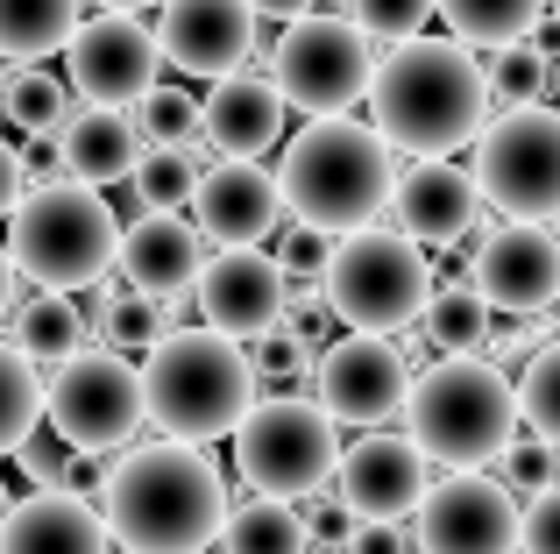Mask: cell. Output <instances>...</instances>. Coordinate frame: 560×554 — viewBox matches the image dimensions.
Listing matches in <instances>:
<instances>
[{"label":"cell","mask_w":560,"mask_h":554,"mask_svg":"<svg viewBox=\"0 0 560 554\" xmlns=\"http://www.w3.org/2000/svg\"><path fill=\"white\" fill-rule=\"evenodd\" d=\"M100 484H107V455H85V448H79V455L65 462V484H57V490H71V498H100Z\"/></svg>","instance_id":"44"},{"label":"cell","mask_w":560,"mask_h":554,"mask_svg":"<svg viewBox=\"0 0 560 554\" xmlns=\"http://www.w3.org/2000/svg\"><path fill=\"white\" fill-rule=\"evenodd\" d=\"M476 178L482 207L504 221H560V114L553 107H504L476 136Z\"/></svg>","instance_id":"9"},{"label":"cell","mask_w":560,"mask_h":554,"mask_svg":"<svg viewBox=\"0 0 560 554\" xmlns=\"http://www.w3.org/2000/svg\"><path fill=\"white\" fill-rule=\"evenodd\" d=\"M319 299H327V313L341 320L348 334H405L411 320L425 313V299H433V264H425V250L411 235H397V228H348L341 242H334V264L319 277Z\"/></svg>","instance_id":"7"},{"label":"cell","mask_w":560,"mask_h":554,"mask_svg":"<svg viewBox=\"0 0 560 554\" xmlns=\"http://www.w3.org/2000/svg\"><path fill=\"white\" fill-rule=\"evenodd\" d=\"M313 554H341V547H313Z\"/></svg>","instance_id":"50"},{"label":"cell","mask_w":560,"mask_h":554,"mask_svg":"<svg viewBox=\"0 0 560 554\" xmlns=\"http://www.w3.org/2000/svg\"><path fill=\"white\" fill-rule=\"evenodd\" d=\"M114 264H121L128 291H150V299H185L199 285L206 264V235L178 213H136L114 242Z\"/></svg>","instance_id":"21"},{"label":"cell","mask_w":560,"mask_h":554,"mask_svg":"<svg viewBox=\"0 0 560 554\" xmlns=\"http://www.w3.org/2000/svg\"><path fill=\"white\" fill-rule=\"evenodd\" d=\"M142 405H150L164 441H220L242 427V413L256 405V370L248 348L228 342L213 327H171L150 342L142 362Z\"/></svg>","instance_id":"5"},{"label":"cell","mask_w":560,"mask_h":554,"mask_svg":"<svg viewBox=\"0 0 560 554\" xmlns=\"http://www.w3.org/2000/svg\"><path fill=\"white\" fill-rule=\"evenodd\" d=\"M191 228H199L213 250H256L262 235L284 228L277 171L242 164V157H213V164L199 171V193H191Z\"/></svg>","instance_id":"17"},{"label":"cell","mask_w":560,"mask_h":554,"mask_svg":"<svg viewBox=\"0 0 560 554\" xmlns=\"http://www.w3.org/2000/svg\"><path fill=\"white\" fill-rule=\"evenodd\" d=\"M156 50L164 65H178L185 79H228L242 71L248 57V36H256V8L248 0H156Z\"/></svg>","instance_id":"18"},{"label":"cell","mask_w":560,"mask_h":554,"mask_svg":"<svg viewBox=\"0 0 560 554\" xmlns=\"http://www.w3.org/2000/svg\"><path fill=\"white\" fill-rule=\"evenodd\" d=\"M553 85H560V71H553Z\"/></svg>","instance_id":"54"},{"label":"cell","mask_w":560,"mask_h":554,"mask_svg":"<svg viewBox=\"0 0 560 554\" xmlns=\"http://www.w3.org/2000/svg\"><path fill=\"white\" fill-rule=\"evenodd\" d=\"M0 554H114V541L93 498L28 490L22 505L0 512Z\"/></svg>","instance_id":"23"},{"label":"cell","mask_w":560,"mask_h":554,"mask_svg":"<svg viewBox=\"0 0 560 554\" xmlns=\"http://www.w3.org/2000/svg\"><path fill=\"white\" fill-rule=\"evenodd\" d=\"M518 547L525 554H560V484L518 505Z\"/></svg>","instance_id":"42"},{"label":"cell","mask_w":560,"mask_h":554,"mask_svg":"<svg viewBox=\"0 0 560 554\" xmlns=\"http://www.w3.org/2000/svg\"><path fill=\"white\" fill-rule=\"evenodd\" d=\"M447 14V36L468 43V50H504V43H525L547 14V0H433Z\"/></svg>","instance_id":"28"},{"label":"cell","mask_w":560,"mask_h":554,"mask_svg":"<svg viewBox=\"0 0 560 554\" xmlns=\"http://www.w3.org/2000/svg\"><path fill=\"white\" fill-rule=\"evenodd\" d=\"M0 114H8L22 136H57V122H65V85L50 79L43 65H14L0 71Z\"/></svg>","instance_id":"32"},{"label":"cell","mask_w":560,"mask_h":554,"mask_svg":"<svg viewBox=\"0 0 560 554\" xmlns=\"http://www.w3.org/2000/svg\"><path fill=\"white\" fill-rule=\"evenodd\" d=\"M85 342H93V320H85V305L71 299V291H36V299L14 313V348H22L36 370H57V362L79 356Z\"/></svg>","instance_id":"25"},{"label":"cell","mask_w":560,"mask_h":554,"mask_svg":"<svg viewBox=\"0 0 560 554\" xmlns=\"http://www.w3.org/2000/svg\"><path fill=\"white\" fill-rule=\"evenodd\" d=\"M28 193V178H22V150L14 142H0V221L14 213V199Z\"/></svg>","instance_id":"45"},{"label":"cell","mask_w":560,"mask_h":554,"mask_svg":"<svg viewBox=\"0 0 560 554\" xmlns=\"http://www.w3.org/2000/svg\"><path fill=\"white\" fill-rule=\"evenodd\" d=\"M191 299H199L206 327L228 334V342H256V334H270L277 320H284V270L270 264L262 250H213L199 264V285H191Z\"/></svg>","instance_id":"19"},{"label":"cell","mask_w":560,"mask_h":554,"mask_svg":"<svg viewBox=\"0 0 560 554\" xmlns=\"http://www.w3.org/2000/svg\"><path fill=\"white\" fill-rule=\"evenodd\" d=\"M397 413H405L411 448L447 476L482 470L504 455V441H518V391L482 356H433L425 370H411Z\"/></svg>","instance_id":"4"},{"label":"cell","mask_w":560,"mask_h":554,"mask_svg":"<svg viewBox=\"0 0 560 554\" xmlns=\"http://www.w3.org/2000/svg\"><path fill=\"white\" fill-rule=\"evenodd\" d=\"M136 136H142V150H191L199 142V100L178 93V85H156L150 100H136Z\"/></svg>","instance_id":"36"},{"label":"cell","mask_w":560,"mask_h":554,"mask_svg":"<svg viewBox=\"0 0 560 554\" xmlns=\"http://www.w3.org/2000/svg\"><path fill=\"white\" fill-rule=\"evenodd\" d=\"M511 391H518V427H533V441L560 448V342L533 348V362Z\"/></svg>","instance_id":"35"},{"label":"cell","mask_w":560,"mask_h":554,"mask_svg":"<svg viewBox=\"0 0 560 554\" xmlns=\"http://www.w3.org/2000/svg\"><path fill=\"white\" fill-rule=\"evenodd\" d=\"M411 362L390 334H341L313 362V399L334 427H383L405 405Z\"/></svg>","instance_id":"14"},{"label":"cell","mask_w":560,"mask_h":554,"mask_svg":"<svg viewBox=\"0 0 560 554\" xmlns=\"http://www.w3.org/2000/svg\"><path fill=\"white\" fill-rule=\"evenodd\" d=\"M419 554H518V498L482 470H454L411 512Z\"/></svg>","instance_id":"13"},{"label":"cell","mask_w":560,"mask_h":554,"mask_svg":"<svg viewBox=\"0 0 560 554\" xmlns=\"http://www.w3.org/2000/svg\"><path fill=\"white\" fill-rule=\"evenodd\" d=\"M390 213H397V235H411L419 250H454V242L476 235L482 193H476V178H468L462 164H447V157H419V164L397 171Z\"/></svg>","instance_id":"20"},{"label":"cell","mask_w":560,"mask_h":554,"mask_svg":"<svg viewBox=\"0 0 560 554\" xmlns=\"http://www.w3.org/2000/svg\"><path fill=\"white\" fill-rule=\"evenodd\" d=\"M553 242H560V221H553Z\"/></svg>","instance_id":"51"},{"label":"cell","mask_w":560,"mask_h":554,"mask_svg":"<svg viewBox=\"0 0 560 554\" xmlns=\"http://www.w3.org/2000/svg\"><path fill=\"white\" fill-rule=\"evenodd\" d=\"M334 484H341V505L355 519H390V527H405V519L419 512V498L433 490V462L411 448V434H362V441H341Z\"/></svg>","instance_id":"16"},{"label":"cell","mask_w":560,"mask_h":554,"mask_svg":"<svg viewBox=\"0 0 560 554\" xmlns=\"http://www.w3.org/2000/svg\"><path fill=\"white\" fill-rule=\"evenodd\" d=\"M93 505L121 554H206L234 498L213 455H199L191 441H150L107 462V484Z\"/></svg>","instance_id":"1"},{"label":"cell","mask_w":560,"mask_h":554,"mask_svg":"<svg viewBox=\"0 0 560 554\" xmlns=\"http://www.w3.org/2000/svg\"><path fill=\"white\" fill-rule=\"evenodd\" d=\"M362 100L376 107L370 128L405 157H454L490 122V79H482L476 50L454 36H411L376 50Z\"/></svg>","instance_id":"2"},{"label":"cell","mask_w":560,"mask_h":554,"mask_svg":"<svg viewBox=\"0 0 560 554\" xmlns=\"http://www.w3.org/2000/svg\"><path fill=\"white\" fill-rule=\"evenodd\" d=\"M199 171H206L199 142H191V150H142L136 171H128V185H136L142 213H178V207H191V193H199Z\"/></svg>","instance_id":"31"},{"label":"cell","mask_w":560,"mask_h":554,"mask_svg":"<svg viewBox=\"0 0 560 554\" xmlns=\"http://www.w3.org/2000/svg\"><path fill=\"white\" fill-rule=\"evenodd\" d=\"M390 142L376 136L370 122H348V114H319L313 128L284 142V164H277V193H284L291 221H313L327 235H348V228H370L383 207H390Z\"/></svg>","instance_id":"3"},{"label":"cell","mask_w":560,"mask_h":554,"mask_svg":"<svg viewBox=\"0 0 560 554\" xmlns=\"http://www.w3.org/2000/svg\"><path fill=\"white\" fill-rule=\"evenodd\" d=\"M36 419H43V370L14 342H0V455H14Z\"/></svg>","instance_id":"33"},{"label":"cell","mask_w":560,"mask_h":554,"mask_svg":"<svg viewBox=\"0 0 560 554\" xmlns=\"http://www.w3.org/2000/svg\"><path fill=\"white\" fill-rule=\"evenodd\" d=\"M553 313H560V299H553Z\"/></svg>","instance_id":"53"},{"label":"cell","mask_w":560,"mask_h":554,"mask_svg":"<svg viewBox=\"0 0 560 554\" xmlns=\"http://www.w3.org/2000/svg\"><path fill=\"white\" fill-rule=\"evenodd\" d=\"M425 342L440 348V356H476L482 342H490V305H482V291L468 285V277H454V285H433V299H425Z\"/></svg>","instance_id":"30"},{"label":"cell","mask_w":560,"mask_h":554,"mask_svg":"<svg viewBox=\"0 0 560 554\" xmlns=\"http://www.w3.org/2000/svg\"><path fill=\"white\" fill-rule=\"evenodd\" d=\"M248 370H256V391L262 384H299L305 370H313V342H305L299 327H284V320H277L270 334H256V342H248Z\"/></svg>","instance_id":"38"},{"label":"cell","mask_w":560,"mask_h":554,"mask_svg":"<svg viewBox=\"0 0 560 554\" xmlns=\"http://www.w3.org/2000/svg\"><path fill=\"white\" fill-rule=\"evenodd\" d=\"M284 114H291V107H284V93H277L270 79L228 71V79H213V93L199 100V150L256 164L262 150H277V136H284Z\"/></svg>","instance_id":"22"},{"label":"cell","mask_w":560,"mask_h":554,"mask_svg":"<svg viewBox=\"0 0 560 554\" xmlns=\"http://www.w3.org/2000/svg\"><path fill=\"white\" fill-rule=\"evenodd\" d=\"M305 519L299 498H234L228 519H220V554H305Z\"/></svg>","instance_id":"26"},{"label":"cell","mask_w":560,"mask_h":554,"mask_svg":"<svg viewBox=\"0 0 560 554\" xmlns=\"http://www.w3.org/2000/svg\"><path fill=\"white\" fill-rule=\"evenodd\" d=\"M497 484L511 490V498H539V490H553L560 484V448H547V441H504V455H497Z\"/></svg>","instance_id":"39"},{"label":"cell","mask_w":560,"mask_h":554,"mask_svg":"<svg viewBox=\"0 0 560 554\" xmlns=\"http://www.w3.org/2000/svg\"><path fill=\"white\" fill-rule=\"evenodd\" d=\"M468 285L482 291L490 313H547L560 299V242L553 228L539 221H504L476 242V264H468Z\"/></svg>","instance_id":"15"},{"label":"cell","mask_w":560,"mask_h":554,"mask_svg":"<svg viewBox=\"0 0 560 554\" xmlns=\"http://www.w3.org/2000/svg\"><path fill=\"white\" fill-rule=\"evenodd\" d=\"M334 462H341V427L319 413V399L299 391L256 399L234 427V470L256 498H313L334 484Z\"/></svg>","instance_id":"8"},{"label":"cell","mask_w":560,"mask_h":554,"mask_svg":"<svg viewBox=\"0 0 560 554\" xmlns=\"http://www.w3.org/2000/svg\"><path fill=\"white\" fill-rule=\"evenodd\" d=\"M547 14H553V28H560V0H547Z\"/></svg>","instance_id":"49"},{"label":"cell","mask_w":560,"mask_h":554,"mask_svg":"<svg viewBox=\"0 0 560 554\" xmlns=\"http://www.w3.org/2000/svg\"><path fill=\"white\" fill-rule=\"evenodd\" d=\"M43 419L65 434L85 455H107V448H128L150 419L142 405V370L107 342H85L79 356H65L43 384Z\"/></svg>","instance_id":"10"},{"label":"cell","mask_w":560,"mask_h":554,"mask_svg":"<svg viewBox=\"0 0 560 554\" xmlns=\"http://www.w3.org/2000/svg\"><path fill=\"white\" fill-rule=\"evenodd\" d=\"M85 0H0V57L8 65H43L71 43V28L85 22Z\"/></svg>","instance_id":"27"},{"label":"cell","mask_w":560,"mask_h":554,"mask_svg":"<svg viewBox=\"0 0 560 554\" xmlns=\"http://www.w3.org/2000/svg\"><path fill=\"white\" fill-rule=\"evenodd\" d=\"M100 8H128V14H136V8H150V0H100Z\"/></svg>","instance_id":"48"},{"label":"cell","mask_w":560,"mask_h":554,"mask_svg":"<svg viewBox=\"0 0 560 554\" xmlns=\"http://www.w3.org/2000/svg\"><path fill=\"white\" fill-rule=\"evenodd\" d=\"M348 22L370 43H411L433 22V0H348Z\"/></svg>","instance_id":"40"},{"label":"cell","mask_w":560,"mask_h":554,"mask_svg":"<svg viewBox=\"0 0 560 554\" xmlns=\"http://www.w3.org/2000/svg\"><path fill=\"white\" fill-rule=\"evenodd\" d=\"M334 242L341 235H327V228H313V221H284L277 228V256L270 264L284 270L291 291H319V277H327V264H334Z\"/></svg>","instance_id":"37"},{"label":"cell","mask_w":560,"mask_h":554,"mask_svg":"<svg viewBox=\"0 0 560 554\" xmlns=\"http://www.w3.org/2000/svg\"><path fill=\"white\" fill-rule=\"evenodd\" d=\"M114 242H121V221L79 178L28 185L8 213V264L22 277H36L43 291H79L93 277H107Z\"/></svg>","instance_id":"6"},{"label":"cell","mask_w":560,"mask_h":554,"mask_svg":"<svg viewBox=\"0 0 560 554\" xmlns=\"http://www.w3.org/2000/svg\"><path fill=\"white\" fill-rule=\"evenodd\" d=\"M65 79L85 107H136L164 79V50H156L150 22H136L128 8H100L93 22L71 28L65 43Z\"/></svg>","instance_id":"12"},{"label":"cell","mask_w":560,"mask_h":554,"mask_svg":"<svg viewBox=\"0 0 560 554\" xmlns=\"http://www.w3.org/2000/svg\"><path fill=\"white\" fill-rule=\"evenodd\" d=\"M370 71H376V43L348 14H299V22H284V36L270 50V85L284 93V107H305L313 122L355 107L370 93Z\"/></svg>","instance_id":"11"},{"label":"cell","mask_w":560,"mask_h":554,"mask_svg":"<svg viewBox=\"0 0 560 554\" xmlns=\"http://www.w3.org/2000/svg\"><path fill=\"white\" fill-rule=\"evenodd\" d=\"M71 455H79V448H71L65 434L50 427V419H36V427L22 434V448H14V462H22V476H28L36 490H57V484H65V462H71Z\"/></svg>","instance_id":"41"},{"label":"cell","mask_w":560,"mask_h":554,"mask_svg":"<svg viewBox=\"0 0 560 554\" xmlns=\"http://www.w3.org/2000/svg\"><path fill=\"white\" fill-rule=\"evenodd\" d=\"M256 14H270V22H299V14H313L319 0H248Z\"/></svg>","instance_id":"46"},{"label":"cell","mask_w":560,"mask_h":554,"mask_svg":"<svg viewBox=\"0 0 560 554\" xmlns=\"http://www.w3.org/2000/svg\"><path fill=\"white\" fill-rule=\"evenodd\" d=\"M341 554H405V527H390V519H355Z\"/></svg>","instance_id":"43"},{"label":"cell","mask_w":560,"mask_h":554,"mask_svg":"<svg viewBox=\"0 0 560 554\" xmlns=\"http://www.w3.org/2000/svg\"><path fill=\"white\" fill-rule=\"evenodd\" d=\"M57 164H65V178H79V185H121L128 171H136V157H142V136H136V122H128V107H79V114H65L57 122Z\"/></svg>","instance_id":"24"},{"label":"cell","mask_w":560,"mask_h":554,"mask_svg":"<svg viewBox=\"0 0 560 554\" xmlns=\"http://www.w3.org/2000/svg\"><path fill=\"white\" fill-rule=\"evenodd\" d=\"M85 320L107 334V348H150L156 334L178 327V299H150V291H128V285H100Z\"/></svg>","instance_id":"29"},{"label":"cell","mask_w":560,"mask_h":554,"mask_svg":"<svg viewBox=\"0 0 560 554\" xmlns=\"http://www.w3.org/2000/svg\"><path fill=\"white\" fill-rule=\"evenodd\" d=\"M14 285H22V270H14V264H8V250H0V313L14 305Z\"/></svg>","instance_id":"47"},{"label":"cell","mask_w":560,"mask_h":554,"mask_svg":"<svg viewBox=\"0 0 560 554\" xmlns=\"http://www.w3.org/2000/svg\"><path fill=\"white\" fill-rule=\"evenodd\" d=\"M0 512H8V498H0Z\"/></svg>","instance_id":"52"},{"label":"cell","mask_w":560,"mask_h":554,"mask_svg":"<svg viewBox=\"0 0 560 554\" xmlns=\"http://www.w3.org/2000/svg\"><path fill=\"white\" fill-rule=\"evenodd\" d=\"M482 79H490V107H539L547 85H553V57L525 36V43H504Z\"/></svg>","instance_id":"34"}]
</instances>
